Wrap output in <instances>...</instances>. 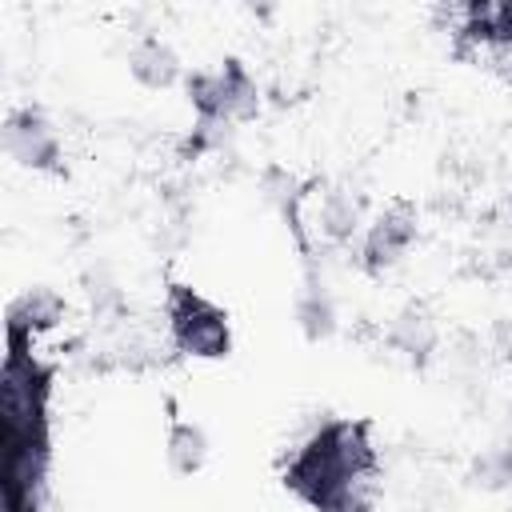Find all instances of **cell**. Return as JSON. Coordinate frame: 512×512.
Listing matches in <instances>:
<instances>
[{
  "mask_svg": "<svg viewBox=\"0 0 512 512\" xmlns=\"http://www.w3.org/2000/svg\"><path fill=\"white\" fill-rule=\"evenodd\" d=\"M368 476H376L372 424L352 416H332L296 444V452L280 472V484L312 512H324L348 484Z\"/></svg>",
  "mask_w": 512,
  "mask_h": 512,
  "instance_id": "6da1fadb",
  "label": "cell"
},
{
  "mask_svg": "<svg viewBox=\"0 0 512 512\" xmlns=\"http://www.w3.org/2000/svg\"><path fill=\"white\" fill-rule=\"evenodd\" d=\"M36 340L8 336V360L0 376V440L48 432L52 368L32 352Z\"/></svg>",
  "mask_w": 512,
  "mask_h": 512,
  "instance_id": "7a4b0ae2",
  "label": "cell"
},
{
  "mask_svg": "<svg viewBox=\"0 0 512 512\" xmlns=\"http://www.w3.org/2000/svg\"><path fill=\"white\" fill-rule=\"evenodd\" d=\"M168 332L180 356L188 360H224L232 352V320L220 304L200 296L188 284H168L164 300Z\"/></svg>",
  "mask_w": 512,
  "mask_h": 512,
  "instance_id": "3957f363",
  "label": "cell"
},
{
  "mask_svg": "<svg viewBox=\"0 0 512 512\" xmlns=\"http://www.w3.org/2000/svg\"><path fill=\"white\" fill-rule=\"evenodd\" d=\"M0 512H44L48 500V468H52V436L28 432L0 440Z\"/></svg>",
  "mask_w": 512,
  "mask_h": 512,
  "instance_id": "277c9868",
  "label": "cell"
},
{
  "mask_svg": "<svg viewBox=\"0 0 512 512\" xmlns=\"http://www.w3.org/2000/svg\"><path fill=\"white\" fill-rule=\"evenodd\" d=\"M416 240H420V212H416V204L392 200V204H384L364 224V236H360V268L368 276H384V272H392L412 252Z\"/></svg>",
  "mask_w": 512,
  "mask_h": 512,
  "instance_id": "5b68a950",
  "label": "cell"
},
{
  "mask_svg": "<svg viewBox=\"0 0 512 512\" xmlns=\"http://www.w3.org/2000/svg\"><path fill=\"white\" fill-rule=\"evenodd\" d=\"M0 144H4L8 160H16V164L28 168V172H56L60 160H64L60 128H56V120H52L44 108H36V104L12 108V112L4 116Z\"/></svg>",
  "mask_w": 512,
  "mask_h": 512,
  "instance_id": "8992f818",
  "label": "cell"
},
{
  "mask_svg": "<svg viewBox=\"0 0 512 512\" xmlns=\"http://www.w3.org/2000/svg\"><path fill=\"white\" fill-rule=\"evenodd\" d=\"M384 340L412 368H428L432 356L440 352V324H436L432 308H424V304L412 300V304H404V308L392 312V320L384 328Z\"/></svg>",
  "mask_w": 512,
  "mask_h": 512,
  "instance_id": "52a82bcc",
  "label": "cell"
},
{
  "mask_svg": "<svg viewBox=\"0 0 512 512\" xmlns=\"http://www.w3.org/2000/svg\"><path fill=\"white\" fill-rule=\"evenodd\" d=\"M64 320H68V300L52 284H32L20 296H12V304H8V336L40 340V336L56 332Z\"/></svg>",
  "mask_w": 512,
  "mask_h": 512,
  "instance_id": "ba28073f",
  "label": "cell"
},
{
  "mask_svg": "<svg viewBox=\"0 0 512 512\" xmlns=\"http://www.w3.org/2000/svg\"><path fill=\"white\" fill-rule=\"evenodd\" d=\"M364 224H368L364 200H360V192H352L348 184H332V188L316 200L312 228H316V236H320L324 244L344 248V244H352V240L364 236Z\"/></svg>",
  "mask_w": 512,
  "mask_h": 512,
  "instance_id": "9c48e42d",
  "label": "cell"
},
{
  "mask_svg": "<svg viewBox=\"0 0 512 512\" xmlns=\"http://www.w3.org/2000/svg\"><path fill=\"white\" fill-rule=\"evenodd\" d=\"M128 72H132V80H136L140 88H148V92H168L172 84L184 80V64H180L176 48H172L168 40L152 36V32L140 36V40L128 48Z\"/></svg>",
  "mask_w": 512,
  "mask_h": 512,
  "instance_id": "30bf717a",
  "label": "cell"
},
{
  "mask_svg": "<svg viewBox=\"0 0 512 512\" xmlns=\"http://www.w3.org/2000/svg\"><path fill=\"white\" fill-rule=\"evenodd\" d=\"M220 88H224V120L236 128V124H248L264 112V92L256 84V76L248 72L244 60L228 56L220 64Z\"/></svg>",
  "mask_w": 512,
  "mask_h": 512,
  "instance_id": "8fae6325",
  "label": "cell"
},
{
  "mask_svg": "<svg viewBox=\"0 0 512 512\" xmlns=\"http://www.w3.org/2000/svg\"><path fill=\"white\" fill-rule=\"evenodd\" d=\"M296 328H300V336L312 340V344L332 340L336 328H340L336 300H332V292L324 288V280H316V276H308L304 292L296 296Z\"/></svg>",
  "mask_w": 512,
  "mask_h": 512,
  "instance_id": "7c38bea8",
  "label": "cell"
},
{
  "mask_svg": "<svg viewBox=\"0 0 512 512\" xmlns=\"http://www.w3.org/2000/svg\"><path fill=\"white\" fill-rule=\"evenodd\" d=\"M208 432L196 420H172L164 432V460L172 468V476H196L208 464Z\"/></svg>",
  "mask_w": 512,
  "mask_h": 512,
  "instance_id": "4fadbf2b",
  "label": "cell"
},
{
  "mask_svg": "<svg viewBox=\"0 0 512 512\" xmlns=\"http://www.w3.org/2000/svg\"><path fill=\"white\" fill-rule=\"evenodd\" d=\"M260 196L284 216V224L296 232V244H300V252H308V240H304V220H300V204H304V184L288 172V168H280V164H268L264 172H260Z\"/></svg>",
  "mask_w": 512,
  "mask_h": 512,
  "instance_id": "5bb4252c",
  "label": "cell"
},
{
  "mask_svg": "<svg viewBox=\"0 0 512 512\" xmlns=\"http://www.w3.org/2000/svg\"><path fill=\"white\" fill-rule=\"evenodd\" d=\"M180 92L196 120H224V88H220V68H192L180 80ZM228 124V120H224Z\"/></svg>",
  "mask_w": 512,
  "mask_h": 512,
  "instance_id": "9a60e30c",
  "label": "cell"
},
{
  "mask_svg": "<svg viewBox=\"0 0 512 512\" xmlns=\"http://www.w3.org/2000/svg\"><path fill=\"white\" fill-rule=\"evenodd\" d=\"M472 480L480 488H508L512 484V444L508 448H488L472 460Z\"/></svg>",
  "mask_w": 512,
  "mask_h": 512,
  "instance_id": "2e32d148",
  "label": "cell"
},
{
  "mask_svg": "<svg viewBox=\"0 0 512 512\" xmlns=\"http://www.w3.org/2000/svg\"><path fill=\"white\" fill-rule=\"evenodd\" d=\"M500 48H512V0H500L492 8V40H488V52H500Z\"/></svg>",
  "mask_w": 512,
  "mask_h": 512,
  "instance_id": "e0dca14e",
  "label": "cell"
},
{
  "mask_svg": "<svg viewBox=\"0 0 512 512\" xmlns=\"http://www.w3.org/2000/svg\"><path fill=\"white\" fill-rule=\"evenodd\" d=\"M492 64H496L500 80H508V84H512V48H500V52H492Z\"/></svg>",
  "mask_w": 512,
  "mask_h": 512,
  "instance_id": "ac0fdd59",
  "label": "cell"
},
{
  "mask_svg": "<svg viewBox=\"0 0 512 512\" xmlns=\"http://www.w3.org/2000/svg\"><path fill=\"white\" fill-rule=\"evenodd\" d=\"M508 436H512V408H508Z\"/></svg>",
  "mask_w": 512,
  "mask_h": 512,
  "instance_id": "d6986e66",
  "label": "cell"
}]
</instances>
